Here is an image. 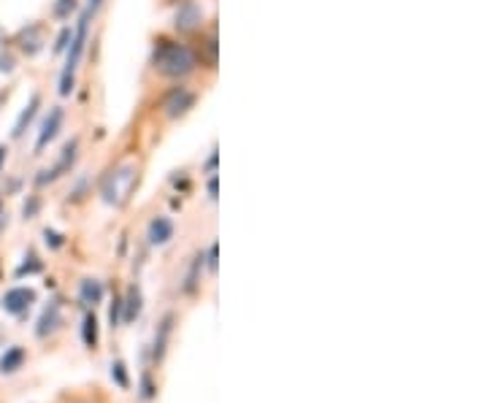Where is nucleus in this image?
<instances>
[{"label": "nucleus", "mask_w": 487, "mask_h": 403, "mask_svg": "<svg viewBox=\"0 0 487 403\" xmlns=\"http://www.w3.org/2000/svg\"><path fill=\"white\" fill-rule=\"evenodd\" d=\"M209 271H217V244L209 247Z\"/></svg>", "instance_id": "a878e982"}, {"label": "nucleus", "mask_w": 487, "mask_h": 403, "mask_svg": "<svg viewBox=\"0 0 487 403\" xmlns=\"http://www.w3.org/2000/svg\"><path fill=\"white\" fill-rule=\"evenodd\" d=\"M12 46L20 55H25V57H38L46 49V25L44 22H28V25H22L14 33Z\"/></svg>", "instance_id": "0eeeda50"}, {"label": "nucleus", "mask_w": 487, "mask_h": 403, "mask_svg": "<svg viewBox=\"0 0 487 403\" xmlns=\"http://www.w3.org/2000/svg\"><path fill=\"white\" fill-rule=\"evenodd\" d=\"M76 12H79V0H55V4H52V17L60 20V22L71 20Z\"/></svg>", "instance_id": "dca6fc26"}, {"label": "nucleus", "mask_w": 487, "mask_h": 403, "mask_svg": "<svg viewBox=\"0 0 487 403\" xmlns=\"http://www.w3.org/2000/svg\"><path fill=\"white\" fill-rule=\"evenodd\" d=\"M206 25V9L201 0H179L173 9V30L181 36L204 33Z\"/></svg>", "instance_id": "39448f33"}, {"label": "nucleus", "mask_w": 487, "mask_h": 403, "mask_svg": "<svg viewBox=\"0 0 487 403\" xmlns=\"http://www.w3.org/2000/svg\"><path fill=\"white\" fill-rule=\"evenodd\" d=\"M149 63L160 76L173 79V81H181L201 68L198 49H192L189 44H184L179 38H157L152 46Z\"/></svg>", "instance_id": "f257e3e1"}, {"label": "nucleus", "mask_w": 487, "mask_h": 403, "mask_svg": "<svg viewBox=\"0 0 487 403\" xmlns=\"http://www.w3.org/2000/svg\"><path fill=\"white\" fill-rule=\"evenodd\" d=\"M84 192H89V179H87V176L76 179V184L71 187V195H73V200H81V197H84Z\"/></svg>", "instance_id": "4be33fe9"}, {"label": "nucleus", "mask_w": 487, "mask_h": 403, "mask_svg": "<svg viewBox=\"0 0 487 403\" xmlns=\"http://www.w3.org/2000/svg\"><path fill=\"white\" fill-rule=\"evenodd\" d=\"M84 344L87 347H95L97 344V320H95V315H87L84 317Z\"/></svg>", "instance_id": "a211bd4d"}, {"label": "nucleus", "mask_w": 487, "mask_h": 403, "mask_svg": "<svg viewBox=\"0 0 487 403\" xmlns=\"http://www.w3.org/2000/svg\"><path fill=\"white\" fill-rule=\"evenodd\" d=\"M33 304H36V290L33 287H12L4 295V300H0L4 312L12 315V317H20V320L28 317V312L33 309Z\"/></svg>", "instance_id": "6e6552de"}, {"label": "nucleus", "mask_w": 487, "mask_h": 403, "mask_svg": "<svg viewBox=\"0 0 487 403\" xmlns=\"http://www.w3.org/2000/svg\"><path fill=\"white\" fill-rule=\"evenodd\" d=\"M41 104H44V100H41V92H33V95H30V100L25 104V109L20 112L17 122H14V130H12V139H14V141H20V139L28 133V128H30V125H33V120L38 117Z\"/></svg>", "instance_id": "9d476101"}, {"label": "nucleus", "mask_w": 487, "mask_h": 403, "mask_svg": "<svg viewBox=\"0 0 487 403\" xmlns=\"http://www.w3.org/2000/svg\"><path fill=\"white\" fill-rule=\"evenodd\" d=\"M201 49H206V55H209V68H214V65H217V36L209 33V38L201 44Z\"/></svg>", "instance_id": "412c9836"}, {"label": "nucleus", "mask_w": 487, "mask_h": 403, "mask_svg": "<svg viewBox=\"0 0 487 403\" xmlns=\"http://www.w3.org/2000/svg\"><path fill=\"white\" fill-rule=\"evenodd\" d=\"M206 173H217V149H212V155L206 160Z\"/></svg>", "instance_id": "393cba45"}, {"label": "nucleus", "mask_w": 487, "mask_h": 403, "mask_svg": "<svg viewBox=\"0 0 487 403\" xmlns=\"http://www.w3.org/2000/svg\"><path fill=\"white\" fill-rule=\"evenodd\" d=\"M195 104H198V95H195L187 84H176V87H171V89L163 95V100H160V112H163V117H165L168 122H176V120L187 117V114L195 109Z\"/></svg>", "instance_id": "20e7f679"}, {"label": "nucleus", "mask_w": 487, "mask_h": 403, "mask_svg": "<svg viewBox=\"0 0 487 403\" xmlns=\"http://www.w3.org/2000/svg\"><path fill=\"white\" fill-rule=\"evenodd\" d=\"M38 212H41V195L30 192L28 200H25V206H22V217H25V220H36Z\"/></svg>", "instance_id": "f3484780"}, {"label": "nucleus", "mask_w": 487, "mask_h": 403, "mask_svg": "<svg viewBox=\"0 0 487 403\" xmlns=\"http://www.w3.org/2000/svg\"><path fill=\"white\" fill-rule=\"evenodd\" d=\"M173 220L171 217H165V214H157V217H152V222H149V228H147V239H149V244L152 247H165V244H171V239H173Z\"/></svg>", "instance_id": "9b49d317"}, {"label": "nucleus", "mask_w": 487, "mask_h": 403, "mask_svg": "<svg viewBox=\"0 0 487 403\" xmlns=\"http://www.w3.org/2000/svg\"><path fill=\"white\" fill-rule=\"evenodd\" d=\"M14 71H17V55L12 46H6L0 52V73H14Z\"/></svg>", "instance_id": "6ab92c4d"}, {"label": "nucleus", "mask_w": 487, "mask_h": 403, "mask_svg": "<svg viewBox=\"0 0 487 403\" xmlns=\"http://www.w3.org/2000/svg\"><path fill=\"white\" fill-rule=\"evenodd\" d=\"M63 125H65V109H63V106H52V109L46 112L41 128H38V136H36V155H41L52 141H57Z\"/></svg>", "instance_id": "1a4fd4ad"}, {"label": "nucleus", "mask_w": 487, "mask_h": 403, "mask_svg": "<svg viewBox=\"0 0 487 403\" xmlns=\"http://www.w3.org/2000/svg\"><path fill=\"white\" fill-rule=\"evenodd\" d=\"M101 6H104V0H87V9H84V12H87V14H95Z\"/></svg>", "instance_id": "cd10ccee"}, {"label": "nucleus", "mask_w": 487, "mask_h": 403, "mask_svg": "<svg viewBox=\"0 0 487 403\" xmlns=\"http://www.w3.org/2000/svg\"><path fill=\"white\" fill-rule=\"evenodd\" d=\"M76 160H79V139L73 136L71 141H65V147H63L60 157L55 160V165H52V168H41V171H38L36 184H38V187L55 184L57 179H63V176H68V173L73 171Z\"/></svg>", "instance_id": "423d86ee"}, {"label": "nucleus", "mask_w": 487, "mask_h": 403, "mask_svg": "<svg viewBox=\"0 0 487 403\" xmlns=\"http://www.w3.org/2000/svg\"><path fill=\"white\" fill-rule=\"evenodd\" d=\"M79 298H81L84 306H97L104 300V284L97 279H84L79 284Z\"/></svg>", "instance_id": "f8f14e48"}, {"label": "nucleus", "mask_w": 487, "mask_h": 403, "mask_svg": "<svg viewBox=\"0 0 487 403\" xmlns=\"http://www.w3.org/2000/svg\"><path fill=\"white\" fill-rule=\"evenodd\" d=\"M122 312H125V323H133L139 315H141V290L139 287H130L128 290V298L122 304Z\"/></svg>", "instance_id": "2eb2a0df"}, {"label": "nucleus", "mask_w": 487, "mask_h": 403, "mask_svg": "<svg viewBox=\"0 0 487 403\" xmlns=\"http://www.w3.org/2000/svg\"><path fill=\"white\" fill-rule=\"evenodd\" d=\"M9 225V214H6V204H4V195H0V231Z\"/></svg>", "instance_id": "b1692460"}, {"label": "nucleus", "mask_w": 487, "mask_h": 403, "mask_svg": "<svg viewBox=\"0 0 487 403\" xmlns=\"http://www.w3.org/2000/svg\"><path fill=\"white\" fill-rule=\"evenodd\" d=\"M6 163H9V147H6V144H0V171L6 168Z\"/></svg>", "instance_id": "bb28decb"}, {"label": "nucleus", "mask_w": 487, "mask_h": 403, "mask_svg": "<svg viewBox=\"0 0 487 403\" xmlns=\"http://www.w3.org/2000/svg\"><path fill=\"white\" fill-rule=\"evenodd\" d=\"M89 20L92 14L81 12L76 28H73V36H71V44L65 49V68L60 73V95L68 97L73 92V84H76V71L84 60V52H87V41H89Z\"/></svg>", "instance_id": "f03ea898"}, {"label": "nucleus", "mask_w": 487, "mask_h": 403, "mask_svg": "<svg viewBox=\"0 0 487 403\" xmlns=\"http://www.w3.org/2000/svg\"><path fill=\"white\" fill-rule=\"evenodd\" d=\"M44 239H46V244H49V247H55V249H60V247H63V236H60V233H55V231H44Z\"/></svg>", "instance_id": "5701e85b"}, {"label": "nucleus", "mask_w": 487, "mask_h": 403, "mask_svg": "<svg viewBox=\"0 0 487 403\" xmlns=\"http://www.w3.org/2000/svg\"><path fill=\"white\" fill-rule=\"evenodd\" d=\"M60 312H63V306H60V300H52V304L44 309V315H41V320H38V328H36V333L44 339L46 333H52L55 328H57V323H60Z\"/></svg>", "instance_id": "ddd939ff"}, {"label": "nucleus", "mask_w": 487, "mask_h": 403, "mask_svg": "<svg viewBox=\"0 0 487 403\" xmlns=\"http://www.w3.org/2000/svg\"><path fill=\"white\" fill-rule=\"evenodd\" d=\"M209 200H217V176L214 173L209 179Z\"/></svg>", "instance_id": "c85d7f7f"}, {"label": "nucleus", "mask_w": 487, "mask_h": 403, "mask_svg": "<svg viewBox=\"0 0 487 403\" xmlns=\"http://www.w3.org/2000/svg\"><path fill=\"white\" fill-rule=\"evenodd\" d=\"M136 179H139V171L133 163H120L114 165L104 179H101V187H97V195L106 206H122L130 189L136 187Z\"/></svg>", "instance_id": "7ed1b4c3"}, {"label": "nucleus", "mask_w": 487, "mask_h": 403, "mask_svg": "<svg viewBox=\"0 0 487 403\" xmlns=\"http://www.w3.org/2000/svg\"><path fill=\"white\" fill-rule=\"evenodd\" d=\"M25 363V349L22 347H12L4 357H0V374H14L20 371Z\"/></svg>", "instance_id": "4468645a"}, {"label": "nucleus", "mask_w": 487, "mask_h": 403, "mask_svg": "<svg viewBox=\"0 0 487 403\" xmlns=\"http://www.w3.org/2000/svg\"><path fill=\"white\" fill-rule=\"evenodd\" d=\"M71 36H73V28L71 25H65L60 33H57V38H55V46H52V52L55 55H63L65 49H68V44H71Z\"/></svg>", "instance_id": "aec40b11"}, {"label": "nucleus", "mask_w": 487, "mask_h": 403, "mask_svg": "<svg viewBox=\"0 0 487 403\" xmlns=\"http://www.w3.org/2000/svg\"><path fill=\"white\" fill-rule=\"evenodd\" d=\"M9 46V38H6V33H4V28H0V52H4Z\"/></svg>", "instance_id": "c756f323"}]
</instances>
